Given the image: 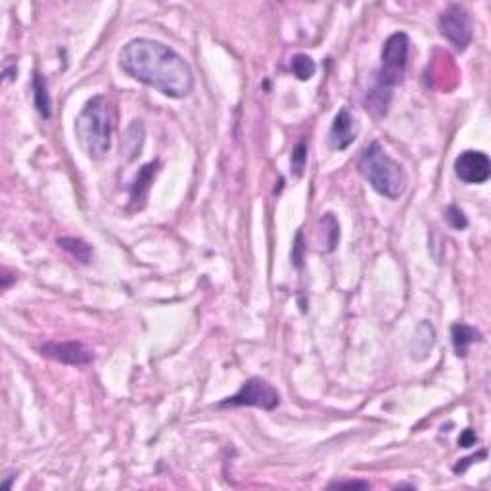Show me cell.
Here are the masks:
<instances>
[{
  "label": "cell",
  "mask_w": 491,
  "mask_h": 491,
  "mask_svg": "<svg viewBox=\"0 0 491 491\" xmlns=\"http://www.w3.org/2000/svg\"><path fill=\"white\" fill-rule=\"evenodd\" d=\"M485 457V451H480L478 455H474V457H469V459H462V462H459L457 467H455V472H464V470L469 469V464H472L474 461H478V459H484Z\"/></svg>",
  "instance_id": "obj_21"
},
{
  "label": "cell",
  "mask_w": 491,
  "mask_h": 491,
  "mask_svg": "<svg viewBox=\"0 0 491 491\" xmlns=\"http://www.w3.org/2000/svg\"><path fill=\"white\" fill-rule=\"evenodd\" d=\"M60 248H64L67 253H71L75 259L81 263H90L92 261V248L81 239H60L58 240Z\"/></svg>",
  "instance_id": "obj_13"
},
{
  "label": "cell",
  "mask_w": 491,
  "mask_h": 491,
  "mask_svg": "<svg viewBox=\"0 0 491 491\" xmlns=\"http://www.w3.org/2000/svg\"><path fill=\"white\" fill-rule=\"evenodd\" d=\"M320 231H322L325 252H334L336 246L340 242V225L336 221L334 213H325L320 217Z\"/></svg>",
  "instance_id": "obj_12"
},
{
  "label": "cell",
  "mask_w": 491,
  "mask_h": 491,
  "mask_svg": "<svg viewBox=\"0 0 491 491\" xmlns=\"http://www.w3.org/2000/svg\"><path fill=\"white\" fill-rule=\"evenodd\" d=\"M120 66L134 81L165 97L185 98L192 92L194 75L185 58L152 38L129 41L120 54Z\"/></svg>",
  "instance_id": "obj_1"
},
{
  "label": "cell",
  "mask_w": 491,
  "mask_h": 491,
  "mask_svg": "<svg viewBox=\"0 0 491 491\" xmlns=\"http://www.w3.org/2000/svg\"><path fill=\"white\" fill-rule=\"evenodd\" d=\"M79 146L90 159H104L112 148L113 108L102 94L90 98L75 121Z\"/></svg>",
  "instance_id": "obj_2"
},
{
  "label": "cell",
  "mask_w": 491,
  "mask_h": 491,
  "mask_svg": "<svg viewBox=\"0 0 491 491\" xmlns=\"http://www.w3.org/2000/svg\"><path fill=\"white\" fill-rule=\"evenodd\" d=\"M439 31L457 50L461 52L467 50L472 38V22H470L469 10L461 4H451L439 15Z\"/></svg>",
  "instance_id": "obj_6"
},
{
  "label": "cell",
  "mask_w": 491,
  "mask_h": 491,
  "mask_svg": "<svg viewBox=\"0 0 491 491\" xmlns=\"http://www.w3.org/2000/svg\"><path fill=\"white\" fill-rule=\"evenodd\" d=\"M33 102H35V108L37 112L41 113L43 120H50L52 115V110H50V94H48V89H46V83L43 79V75L35 73L33 77Z\"/></svg>",
  "instance_id": "obj_11"
},
{
  "label": "cell",
  "mask_w": 491,
  "mask_h": 491,
  "mask_svg": "<svg viewBox=\"0 0 491 491\" xmlns=\"http://www.w3.org/2000/svg\"><path fill=\"white\" fill-rule=\"evenodd\" d=\"M359 173L369 180V185L390 200L399 198L407 185L403 167L387 156L378 142H371L357 162Z\"/></svg>",
  "instance_id": "obj_3"
},
{
  "label": "cell",
  "mask_w": 491,
  "mask_h": 491,
  "mask_svg": "<svg viewBox=\"0 0 491 491\" xmlns=\"http://www.w3.org/2000/svg\"><path fill=\"white\" fill-rule=\"evenodd\" d=\"M478 441V438H476V434L472 430H464L461 434V438H459V446H462V447H472L474 443Z\"/></svg>",
  "instance_id": "obj_20"
},
{
  "label": "cell",
  "mask_w": 491,
  "mask_h": 491,
  "mask_svg": "<svg viewBox=\"0 0 491 491\" xmlns=\"http://www.w3.org/2000/svg\"><path fill=\"white\" fill-rule=\"evenodd\" d=\"M455 175L467 185H482L491 177V162L488 154L467 150L455 159Z\"/></svg>",
  "instance_id": "obj_7"
},
{
  "label": "cell",
  "mask_w": 491,
  "mask_h": 491,
  "mask_svg": "<svg viewBox=\"0 0 491 491\" xmlns=\"http://www.w3.org/2000/svg\"><path fill=\"white\" fill-rule=\"evenodd\" d=\"M446 219L455 231H464L469 227V219L464 215V211L461 208H457V206H449L446 209Z\"/></svg>",
  "instance_id": "obj_17"
},
{
  "label": "cell",
  "mask_w": 491,
  "mask_h": 491,
  "mask_svg": "<svg viewBox=\"0 0 491 491\" xmlns=\"http://www.w3.org/2000/svg\"><path fill=\"white\" fill-rule=\"evenodd\" d=\"M359 134L357 120L351 115L348 108H342L340 112L336 113L332 127H330V134H328V142L334 150H346L350 148L351 144L355 142Z\"/></svg>",
  "instance_id": "obj_9"
},
{
  "label": "cell",
  "mask_w": 491,
  "mask_h": 491,
  "mask_svg": "<svg viewBox=\"0 0 491 491\" xmlns=\"http://www.w3.org/2000/svg\"><path fill=\"white\" fill-rule=\"evenodd\" d=\"M306 164H307V142L299 141L298 144H296L294 152H292V169H294L296 175H301L304 169H306Z\"/></svg>",
  "instance_id": "obj_16"
},
{
  "label": "cell",
  "mask_w": 491,
  "mask_h": 491,
  "mask_svg": "<svg viewBox=\"0 0 491 491\" xmlns=\"http://www.w3.org/2000/svg\"><path fill=\"white\" fill-rule=\"evenodd\" d=\"M411 41L407 33H394L386 38L382 46V67L376 75L374 87L384 90L387 94H394V87L401 83L407 60H409Z\"/></svg>",
  "instance_id": "obj_4"
},
{
  "label": "cell",
  "mask_w": 491,
  "mask_h": 491,
  "mask_svg": "<svg viewBox=\"0 0 491 491\" xmlns=\"http://www.w3.org/2000/svg\"><path fill=\"white\" fill-rule=\"evenodd\" d=\"M280 403V394L276 387L269 384L267 380L250 378L246 380L242 387L232 397L221 401V407H259L263 411H273Z\"/></svg>",
  "instance_id": "obj_5"
},
{
  "label": "cell",
  "mask_w": 491,
  "mask_h": 491,
  "mask_svg": "<svg viewBox=\"0 0 491 491\" xmlns=\"http://www.w3.org/2000/svg\"><path fill=\"white\" fill-rule=\"evenodd\" d=\"M157 169V162L156 164H150L146 167H142V171L138 173V177L134 180L133 186V200L138 201L146 196V190H148V183L152 180V177L156 175Z\"/></svg>",
  "instance_id": "obj_15"
},
{
  "label": "cell",
  "mask_w": 491,
  "mask_h": 491,
  "mask_svg": "<svg viewBox=\"0 0 491 491\" xmlns=\"http://www.w3.org/2000/svg\"><path fill=\"white\" fill-rule=\"evenodd\" d=\"M41 353L45 357L64 363V365H89L92 361V351L87 350L79 342H46L41 346Z\"/></svg>",
  "instance_id": "obj_8"
},
{
  "label": "cell",
  "mask_w": 491,
  "mask_h": 491,
  "mask_svg": "<svg viewBox=\"0 0 491 491\" xmlns=\"http://www.w3.org/2000/svg\"><path fill=\"white\" fill-rule=\"evenodd\" d=\"M304 252H306V246H304V232L298 231L296 239H294V246H292V261L296 267H301L304 263Z\"/></svg>",
  "instance_id": "obj_18"
},
{
  "label": "cell",
  "mask_w": 491,
  "mask_h": 491,
  "mask_svg": "<svg viewBox=\"0 0 491 491\" xmlns=\"http://www.w3.org/2000/svg\"><path fill=\"white\" fill-rule=\"evenodd\" d=\"M451 338H453L455 353L459 357H464L470 346L480 342V332L476 328L469 327V325H453L451 327Z\"/></svg>",
  "instance_id": "obj_10"
},
{
  "label": "cell",
  "mask_w": 491,
  "mask_h": 491,
  "mask_svg": "<svg viewBox=\"0 0 491 491\" xmlns=\"http://www.w3.org/2000/svg\"><path fill=\"white\" fill-rule=\"evenodd\" d=\"M328 488H338V490H342V488H359V490H369L371 485H369V482H357V480H353V482H334V484H330Z\"/></svg>",
  "instance_id": "obj_19"
},
{
  "label": "cell",
  "mask_w": 491,
  "mask_h": 491,
  "mask_svg": "<svg viewBox=\"0 0 491 491\" xmlns=\"http://www.w3.org/2000/svg\"><path fill=\"white\" fill-rule=\"evenodd\" d=\"M290 69L299 81H309L313 75H315V71H317V66H315V62L307 54H296L292 58Z\"/></svg>",
  "instance_id": "obj_14"
}]
</instances>
